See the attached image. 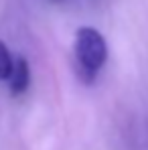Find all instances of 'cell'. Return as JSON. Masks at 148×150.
Instances as JSON below:
<instances>
[{
    "instance_id": "7a4b0ae2",
    "label": "cell",
    "mask_w": 148,
    "mask_h": 150,
    "mask_svg": "<svg viewBox=\"0 0 148 150\" xmlns=\"http://www.w3.org/2000/svg\"><path fill=\"white\" fill-rule=\"evenodd\" d=\"M10 93L12 96H21L25 93L28 83H30V69H28V63H26L25 57H16L14 59V67H12V73H10Z\"/></svg>"
},
{
    "instance_id": "3957f363",
    "label": "cell",
    "mask_w": 148,
    "mask_h": 150,
    "mask_svg": "<svg viewBox=\"0 0 148 150\" xmlns=\"http://www.w3.org/2000/svg\"><path fill=\"white\" fill-rule=\"evenodd\" d=\"M12 67H14V61H12L10 53H8V49H6V45L0 41V81L10 79Z\"/></svg>"
},
{
    "instance_id": "6da1fadb",
    "label": "cell",
    "mask_w": 148,
    "mask_h": 150,
    "mask_svg": "<svg viewBox=\"0 0 148 150\" xmlns=\"http://www.w3.org/2000/svg\"><path fill=\"white\" fill-rule=\"evenodd\" d=\"M108 59V45L101 33L91 26H81L75 33V69L83 83H91Z\"/></svg>"
},
{
    "instance_id": "277c9868",
    "label": "cell",
    "mask_w": 148,
    "mask_h": 150,
    "mask_svg": "<svg viewBox=\"0 0 148 150\" xmlns=\"http://www.w3.org/2000/svg\"><path fill=\"white\" fill-rule=\"evenodd\" d=\"M55 2H57V0H55Z\"/></svg>"
}]
</instances>
